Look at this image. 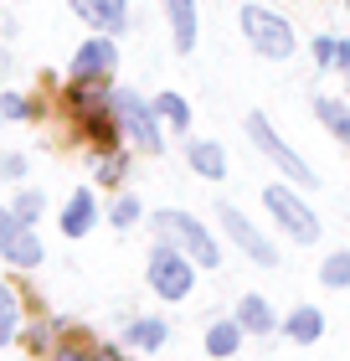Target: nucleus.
<instances>
[{"instance_id":"1","label":"nucleus","mask_w":350,"mask_h":361,"mask_svg":"<svg viewBox=\"0 0 350 361\" xmlns=\"http://www.w3.org/2000/svg\"><path fill=\"white\" fill-rule=\"evenodd\" d=\"M155 233L165 243H175L180 253H191L201 269H222V243L211 238V227H201V217H191V212H180V207H160Z\"/></svg>"},{"instance_id":"2","label":"nucleus","mask_w":350,"mask_h":361,"mask_svg":"<svg viewBox=\"0 0 350 361\" xmlns=\"http://www.w3.org/2000/svg\"><path fill=\"white\" fill-rule=\"evenodd\" d=\"M237 26H242L247 47H253L258 57H268V62H289L294 47H299L294 26L283 21L278 11H268V6H242V11H237Z\"/></svg>"},{"instance_id":"3","label":"nucleus","mask_w":350,"mask_h":361,"mask_svg":"<svg viewBox=\"0 0 350 361\" xmlns=\"http://www.w3.org/2000/svg\"><path fill=\"white\" fill-rule=\"evenodd\" d=\"M242 129H247V140L258 145V155H263V160H273V166L283 171V180H294V186H314V171H309V160L299 155L294 145H289V140H283L278 129L268 124V114H258V109H253V114L242 119Z\"/></svg>"},{"instance_id":"4","label":"nucleus","mask_w":350,"mask_h":361,"mask_svg":"<svg viewBox=\"0 0 350 361\" xmlns=\"http://www.w3.org/2000/svg\"><path fill=\"white\" fill-rule=\"evenodd\" d=\"M113 119H119L124 140L135 145V150H144V155H160V150H165V135H160L165 119L155 114V104L139 98L135 88H119V93H113Z\"/></svg>"},{"instance_id":"5","label":"nucleus","mask_w":350,"mask_h":361,"mask_svg":"<svg viewBox=\"0 0 350 361\" xmlns=\"http://www.w3.org/2000/svg\"><path fill=\"white\" fill-rule=\"evenodd\" d=\"M196 258L191 253H180L175 243H155V253H149V269H144V279H149V289L160 294V300H186V294L196 289Z\"/></svg>"},{"instance_id":"6","label":"nucleus","mask_w":350,"mask_h":361,"mask_svg":"<svg viewBox=\"0 0 350 361\" xmlns=\"http://www.w3.org/2000/svg\"><path fill=\"white\" fill-rule=\"evenodd\" d=\"M263 207H268V217L283 227L289 243H314V238H320V217H314V207L294 191V180H289V186H283V180L263 186Z\"/></svg>"},{"instance_id":"7","label":"nucleus","mask_w":350,"mask_h":361,"mask_svg":"<svg viewBox=\"0 0 350 361\" xmlns=\"http://www.w3.org/2000/svg\"><path fill=\"white\" fill-rule=\"evenodd\" d=\"M216 217H222V227H227V238H232V248H237L247 264H258V269H273L278 264V248H273V238L263 233V227L247 217L242 207H232V202H222L216 207Z\"/></svg>"},{"instance_id":"8","label":"nucleus","mask_w":350,"mask_h":361,"mask_svg":"<svg viewBox=\"0 0 350 361\" xmlns=\"http://www.w3.org/2000/svg\"><path fill=\"white\" fill-rule=\"evenodd\" d=\"M0 258L15 269H37L42 264V238L15 217L11 207H0Z\"/></svg>"},{"instance_id":"9","label":"nucleus","mask_w":350,"mask_h":361,"mask_svg":"<svg viewBox=\"0 0 350 361\" xmlns=\"http://www.w3.org/2000/svg\"><path fill=\"white\" fill-rule=\"evenodd\" d=\"M113 68H119V47L108 42V31H98L93 42H82L77 57H73V78H93V83H108Z\"/></svg>"},{"instance_id":"10","label":"nucleus","mask_w":350,"mask_h":361,"mask_svg":"<svg viewBox=\"0 0 350 361\" xmlns=\"http://www.w3.org/2000/svg\"><path fill=\"white\" fill-rule=\"evenodd\" d=\"M77 21H88L93 31H124L129 26V0H73Z\"/></svg>"},{"instance_id":"11","label":"nucleus","mask_w":350,"mask_h":361,"mask_svg":"<svg viewBox=\"0 0 350 361\" xmlns=\"http://www.w3.org/2000/svg\"><path fill=\"white\" fill-rule=\"evenodd\" d=\"M165 6V21H170V42L175 52H196V0H160Z\"/></svg>"},{"instance_id":"12","label":"nucleus","mask_w":350,"mask_h":361,"mask_svg":"<svg viewBox=\"0 0 350 361\" xmlns=\"http://www.w3.org/2000/svg\"><path fill=\"white\" fill-rule=\"evenodd\" d=\"M283 336H289L294 346H314V341H325V310L294 305L289 315H283Z\"/></svg>"},{"instance_id":"13","label":"nucleus","mask_w":350,"mask_h":361,"mask_svg":"<svg viewBox=\"0 0 350 361\" xmlns=\"http://www.w3.org/2000/svg\"><path fill=\"white\" fill-rule=\"evenodd\" d=\"M93 222H98V196L88 186H77L68 196V207H62V233L68 238H82V233H93Z\"/></svg>"},{"instance_id":"14","label":"nucleus","mask_w":350,"mask_h":361,"mask_svg":"<svg viewBox=\"0 0 350 361\" xmlns=\"http://www.w3.org/2000/svg\"><path fill=\"white\" fill-rule=\"evenodd\" d=\"M237 325L247 336H273L278 315H273V305L263 300V294H242V300H237Z\"/></svg>"},{"instance_id":"15","label":"nucleus","mask_w":350,"mask_h":361,"mask_svg":"<svg viewBox=\"0 0 350 361\" xmlns=\"http://www.w3.org/2000/svg\"><path fill=\"white\" fill-rule=\"evenodd\" d=\"M165 341H170V325L160 315H135L124 325V346H135V351H160Z\"/></svg>"},{"instance_id":"16","label":"nucleus","mask_w":350,"mask_h":361,"mask_svg":"<svg viewBox=\"0 0 350 361\" xmlns=\"http://www.w3.org/2000/svg\"><path fill=\"white\" fill-rule=\"evenodd\" d=\"M186 166L196 171V176H206V180H222L227 176V150L216 140H191L186 145Z\"/></svg>"},{"instance_id":"17","label":"nucleus","mask_w":350,"mask_h":361,"mask_svg":"<svg viewBox=\"0 0 350 361\" xmlns=\"http://www.w3.org/2000/svg\"><path fill=\"white\" fill-rule=\"evenodd\" d=\"M242 325H237V315L232 320H211L206 325V356H216V361H227V356H237L242 351Z\"/></svg>"},{"instance_id":"18","label":"nucleus","mask_w":350,"mask_h":361,"mask_svg":"<svg viewBox=\"0 0 350 361\" xmlns=\"http://www.w3.org/2000/svg\"><path fill=\"white\" fill-rule=\"evenodd\" d=\"M314 119H320V124L330 129V135H335V140L345 145V150H350V104H345V98L320 93V98H314Z\"/></svg>"},{"instance_id":"19","label":"nucleus","mask_w":350,"mask_h":361,"mask_svg":"<svg viewBox=\"0 0 350 361\" xmlns=\"http://www.w3.org/2000/svg\"><path fill=\"white\" fill-rule=\"evenodd\" d=\"M320 284H325V289H350V248L325 253V264H320Z\"/></svg>"},{"instance_id":"20","label":"nucleus","mask_w":350,"mask_h":361,"mask_svg":"<svg viewBox=\"0 0 350 361\" xmlns=\"http://www.w3.org/2000/svg\"><path fill=\"white\" fill-rule=\"evenodd\" d=\"M155 114H160L170 129H191V104H186L180 93H160V98H155Z\"/></svg>"},{"instance_id":"21","label":"nucleus","mask_w":350,"mask_h":361,"mask_svg":"<svg viewBox=\"0 0 350 361\" xmlns=\"http://www.w3.org/2000/svg\"><path fill=\"white\" fill-rule=\"evenodd\" d=\"M129 176V155L124 150H98V186H119Z\"/></svg>"},{"instance_id":"22","label":"nucleus","mask_w":350,"mask_h":361,"mask_svg":"<svg viewBox=\"0 0 350 361\" xmlns=\"http://www.w3.org/2000/svg\"><path fill=\"white\" fill-rule=\"evenodd\" d=\"M108 222L119 227V233H124V227H135V222H139V196L119 191V196H113V207H108Z\"/></svg>"},{"instance_id":"23","label":"nucleus","mask_w":350,"mask_h":361,"mask_svg":"<svg viewBox=\"0 0 350 361\" xmlns=\"http://www.w3.org/2000/svg\"><path fill=\"white\" fill-rule=\"evenodd\" d=\"M42 207H46V196H42V191H21V196H15V207H11V212H15V217H21V222L31 227V222L42 217Z\"/></svg>"},{"instance_id":"24","label":"nucleus","mask_w":350,"mask_h":361,"mask_svg":"<svg viewBox=\"0 0 350 361\" xmlns=\"http://www.w3.org/2000/svg\"><path fill=\"white\" fill-rule=\"evenodd\" d=\"M52 336H57V320H42V325L26 331V346L31 351H52Z\"/></svg>"},{"instance_id":"25","label":"nucleus","mask_w":350,"mask_h":361,"mask_svg":"<svg viewBox=\"0 0 350 361\" xmlns=\"http://www.w3.org/2000/svg\"><path fill=\"white\" fill-rule=\"evenodd\" d=\"M309 52H314V62H320V68H335L340 37H325V31H320V37H314V47H309Z\"/></svg>"},{"instance_id":"26","label":"nucleus","mask_w":350,"mask_h":361,"mask_svg":"<svg viewBox=\"0 0 350 361\" xmlns=\"http://www.w3.org/2000/svg\"><path fill=\"white\" fill-rule=\"evenodd\" d=\"M0 114H6V119H31L37 109H31L26 93H6V98H0Z\"/></svg>"},{"instance_id":"27","label":"nucleus","mask_w":350,"mask_h":361,"mask_svg":"<svg viewBox=\"0 0 350 361\" xmlns=\"http://www.w3.org/2000/svg\"><path fill=\"white\" fill-rule=\"evenodd\" d=\"M15 331H21V310H15V305H0V346H11Z\"/></svg>"},{"instance_id":"28","label":"nucleus","mask_w":350,"mask_h":361,"mask_svg":"<svg viewBox=\"0 0 350 361\" xmlns=\"http://www.w3.org/2000/svg\"><path fill=\"white\" fill-rule=\"evenodd\" d=\"M0 176H6V180H21V176H26V160H21V155H0Z\"/></svg>"},{"instance_id":"29","label":"nucleus","mask_w":350,"mask_h":361,"mask_svg":"<svg viewBox=\"0 0 350 361\" xmlns=\"http://www.w3.org/2000/svg\"><path fill=\"white\" fill-rule=\"evenodd\" d=\"M52 361H93V351H82V346H52Z\"/></svg>"},{"instance_id":"30","label":"nucleus","mask_w":350,"mask_h":361,"mask_svg":"<svg viewBox=\"0 0 350 361\" xmlns=\"http://www.w3.org/2000/svg\"><path fill=\"white\" fill-rule=\"evenodd\" d=\"M93 361H129L119 346H93Z\"/></svg>"},{"instance_id":"31","label":"nucleus","mask_w":350,"mask_h":361,"mask_svg":"<svg viewBox=\"0 0 350 361\" xmlns=\"http://www.w3.org/2000/svg\"><path fill=\"white\" fill-rule=\"evenodd\" d=\"M335 73H350V37H340V52H335Z\"/></svg>"},{"instance_id":"32","label":"nucleus","mask_w":350,"mask_h":361,"mask_svg":"<svg viewBox=\"0 0 350 361\" xmlns=\"http://www.w3.org/2000/svg\"><path fill=\"white\" fill-rule=\"evenodd\" d=\"M0 305H15V294H11V284H0Z\"/></svg>"},{"instance_id":"33","label":"nucleus","mask_w":350,"mask_h":361,"mask_svg":"<svg viewBox=\"0 0 350 361\" xmlns=\"http://www.w3.org/2000/svg\"><path fill=\"white\" fill-rule=\"evenodd\" d=\"M345 11H350V0H345Z\"/></svg>"}]
</instances>
